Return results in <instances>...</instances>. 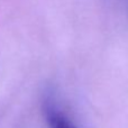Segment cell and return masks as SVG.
Instances as JSON below:
<instances>
[{"label":"cell","mask_w":128,"mask_h":128,"mask_svg":"<svg viewBox=\"0 0 128 128\" xmlns=\"http://www.w3.org/2000/svg\"><path fill=\"white\" fill-rule=\"evenodd\" d=\"M46 120L50 128H78L62 111L52 106L46 108Z\"/></svg>","instance_id":"obj_1"}]
</instances>
